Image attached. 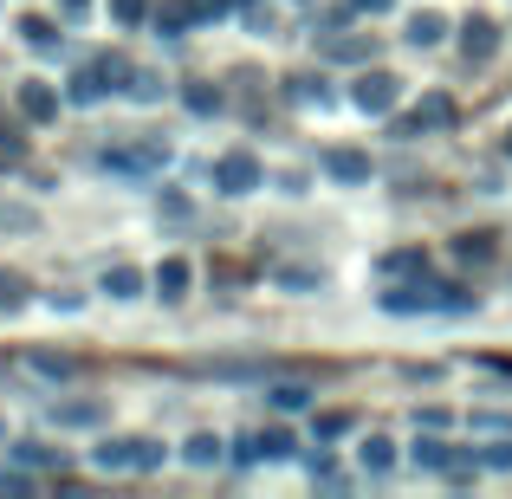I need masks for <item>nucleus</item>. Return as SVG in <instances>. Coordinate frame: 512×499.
Segmentation results:
<instances>
[{"mask_svg": "<svg viewBox=\"0 0 512 499\" xmlns=\"http://www.w3.org/2000/svg\"><path fill=\"white\" fill-rule=\"evenodd\" d=\"M363 467H376V474H383V467H389V441H370V448H363Z\"/></svg>", "mask_w": 512, "mask_h": 499, "instance_id": "f3484780", "label": "nucleus"}, {"mask_svg": "<svg viewBox=\"0 0 512 499\" xmlns=\"http://www.w3.org/2000/svg\"><path fill=\"white\" fill-rule=\"evenodd\" d=\"M357 104L363 111H389V104H396V78L389 72H363L357 78Z\"/></svg>", "mask_w": 512, "mask_h": 499, "instance_id": "7ed1b4c3", "label": "nucleus"}, {"mask_svg": "<svg viewBox=\"0 0 512 499\" xmlns=\"http://www.w3.org/2000/svg\"><path fill=\"white\" fill-rule=\"evenodd\" d=\"M117 7V20H143V7H150V0H111Z\"/></svg>", "mask_w": 512, "mask_h": 499, "instance_id": "a211bd4d", "label": "nucleus"}, {"mask_svg": "<svg viewBox=\"0 0 512 499\" xmlns=\"http://www.w3.org/2000/svg\"><path fill=\"white\" fill-rule=\"evenodd\" d=\"M448 117H454L448 98H422V111H415V130H422V124H448Z\"/></svg>", "mask_w": 512, "mask_h": 499, "instance_id": "9b49d317", "label": "nucleus"}, {"mask_svg": "<svg viewBox=\"0 0 512 499\" xmlns=\"http://www.w3.org/2000/svg\"><path fill=\"white\" fill-rule=\"evenodd\" d=\"M305 402H312V389H305V383H279L273 389V409H305Z\"/></svg>", "mask_w": 512, "mask_h": 499, "instance_id": "f8f14e48", "label": "nucleus"}, {"mask_svg": "<svg viewBox=\"0 0 512 499\" xmlns=\"http://www.w3.org/2000/svg\"><path fill=\"white\" fill-rule=\"evenodd\" d=\"M331 175H344V182H363V175H370V163H363V156H350V150H338V156H331Z\"/></svg>", "mask_w": 512, "mask_h": 499, "instance_id": "9d476101", "label": "nucleus"}, {"mask_svg": "<svg viewBox=\"0 0 512 499\" xmlns=\"http://www.w3.org/2000/svg\"><path fill=\"white\" fill-rule=\"evenodd\" d=\"M72 98H78V104L104 98V72H78V78H72Z\"/></svg>", "mask_w": 512, "mask_h": 499, "instance_id": "ddd939ff", "label": "nucleus"}, {"mask_svg": "<svg viewBox=\"0 0 512 499\" xmlns=\"http://www.w3.org/2000/svg\"><path fill=\"white\" fill-rule=\"evenodd\" d=\"M357 7H363V13H383V7H389V0H357Z\"/></svg>", "mask_w": 512, "mask_h": 499, "instance_id": "aec40b11", "label": "nucleus"}, {"mask_svg": "<svg viewBox=\"0 0 512 499\" xmlns=\"http://www.w3.org/2000/svg\"><path fill=\"white\" fill-rule=\"evenodd\" d=\"M130 448H137V441H104V448H98V467H137V454H130Z\"/></svg>", "mask_w": 512, "mask_h": 499, "instance_id": "1a4fd4ad", "label": "nucleus"}, {"mask_svg": "<svg viewBox=\"0 0 512 499\" xmlns=\"http://www.w3.org/2000/svg\"><path fill=\"white\" fill-rule=\"evenodd\" d=\"M65 7H72V13H78V7H85V0H65Z\"/></svg>", "mask_w": 512, "mask_h": 499, "instance_id": "412c9836", "label": "nucleus"}, {"mask_svg": "<svg viewBox=\"0 0 512 499\" xmlns=\"http://www.w3.org/2000/svg\"><path fill=\"white\" fill-rule=\"evenodd\" d=\"M214 182H221V195H247V188L260 182V163H253V156H221Z\"/></svg>", "mask_w": 512, "mask_h": 499, "instance_id": "f257e3e1", "label": "nucleus"}, {"mask_svg": "<svg viewBox=\"0 0 512 499\" xmlns=\"http://www.w3.org/2000/svg\"><path fill=\"white\" fill-rule=\"evenodd\" d=\"M409 39H415V46H435V39H441V13H415V20H409Z\"/></svg>", "mask_w": 512, "mask_h": 499, "instance_id": "6e6552de", "label": "nucleus"}, {"mask_svg": "<svg viewBox=\"0 0 512 499\" xmlns=\"http://www.w3.org/2000/svg\"><path fill=\"white\" fill-rule=\"evenodd\" d=\"M137 286H143L137 266H117V273H104V292H111V299H137Z\"/></svg>", "mask_w": 512, "mask_h": 499, "instance_id": "39448f33", "label": "nucleus"}, {"mask_svg": "<svg viewBox=\"0 0 512 499\" xmlns=\"http://www.w3.org/2000/svg\"><path fill=\"white\" fill-rule=\"evenodd\" d=\"M487 253H493L487 234H467V240H461V260H487Z\"/></svg>", "mask_w": 512, "mask_h": 499, "instance_id": "dca6fc26", "label": "nucleus"}, {"mask_svg": "<svg viewBox=\"0 0 512 499\" xmlns=\"http://www.w3.org/2000/svg\"><path fill=\"white\" fill-rule=\"evenodd\" d=\"M163 143H137V150H111V156H104V169H117V175H143V169H156V163H163Z\"/></svg>", "mask_w": 512, "mask_h": 499, "instance_id": "f03ea898", "label": "nucleus"}, {"mask_svg": "<svg viewBox=\"0 0 512 499\" xmlns=\"http://www.w3.org/2000/svg\"><path fill=\"white\" fill-rule=\"evenodd\" d=\"M493 52V26L487 20H467V59H487Z\"/></svg>", "mask_w": 512, "mask_h": 499, "instance_id": "0eeeda50", "label": "nucleus"}, {"mask_svg": "<svg viewBox=\"0 0 512 499\" xmlns=\"http://www.w3.org/2000/svg\"><path fill=\"white\" fill-rule=\"evenodd\" d=\"M182 286H188V266L182 260H163V266H156V292H163V299H182Z\"/></svg>", "mask_w": 512, "mask_h": 499, "instance_id": "20e7f679", "label": "nucleus"}, {"mask_svg": "<svg viewBox=\"0 0 512 499\" xmlns=\"http://www.w3.org/2000/svg\"><path fill=\"white\" fill-rule=\"evenodd\" d=\"M20 111H26V117H52V111H59V98H52L46 85H26V91H20Z\"/></svg>", "mask_w": 512, "mask_h": 499, "instance_id": "423d86ee", "label": "nucleus"}, {"mask_svg": "<svg viewBox=\"0 0 512 499\" xmlns=\"http://www.w3.org/2000/svg\"><path fill=\"white\" fill-rule=\"evenodd\" d=\"M188 461H201V467L221 461V441H214V435H195V441H188Z\"/></svg>", "mask_w": 512, "mask_h": 499, "instance_id": "4468645a", "label": "nucleus"}, {"mask_svg": "<svg viewBox=\"0 0 512 499\" xmlns=\"http://www.w3.org/2000/svg\"><path fill=\"white\" fill-rule=\"evenodd\" d=\"M0 305H20V279H7V273H0Z\"/></svg>", "mask_w": 512, "mask_h": 499, "instance_id": "6ab92c4d", "label": "nucleus"}, {"mask_svg": "<svg viewBox=\"0 0 512 499\" xmlns=\"http://www.w3.org/2000/svg\"><path fill=\"white\" fill-rule=\"evenodd\" d=\"M415 461L422 467H448V448H441V441H415Z\"/></svg>", "mask_w": 512, "mask_h": 499, "instance_id": "2eb2a0df", "label": "nucleus"}]
</instances>
